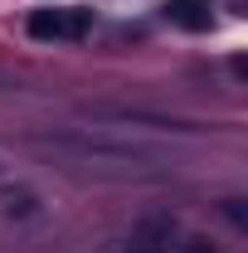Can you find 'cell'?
<instances>
[{
    "label": "cell",
    "mask_w": 248,
    "mask_h": 253,
    "mask_svg": "<svg viewBox=\"0 0 248 253\" xmlns=\"http://www.w3.org/2000/svg\"><path fill=\"white\" fill-rule=\"evenodd\" d=\"M44 146H54V151H73V156H88V161H117V166H146L156 161L146 146H136V141H117V136H88V131H54V136H39Z\"/></svg>",
    "instance_id": "cell-1"
},
{
    "label": "cell",
    "mask_w": 248,
    "mask_h": 253,
    "mask_svg": "<svg viewBox=\"0 0 248 253\" xmlns=\"http://www.w3.org/2000/svg\"><path fill=\"white\" fill-rule=\"evenodd\" d=\"M88 25H93V15L78 10V5H63V10H34V15H30V34H34V39H83Z\"/></svg>",
    "instance_id": "cell-2"
},
{
    "label": "cell",
    "mask_w": 248,
    "mask_h": 253,
    "mask_svg": "<svg viewBox=\"0 0 248 253\" xmlns=\"http://www.w3.org/2000/svg\"><path fill=\"white\" fill-rule=\"evenodd\" d=\"M165 20H170L175 30L205 34L214 25V10H209V0H170V5H165Z\"/></svg>",
    "instance_id": "cell-3"
},
{
    "label": "cell",
    "mask_w": 248,
    "mask_h": 253,
    "mask_svg": "<svg viewBox=\"0 0 248 253\" xmlns=\"http://www.w3.org/2000/svg\"><path fill=\"white\" fill-rule=\"evenodd\" d=\"M170 229H175V224L165 219V214L136 224L131 239H126V253H165V249H170Z\"/></svg>",
    "instance_id": "cell-4"
},
{
    "label": "cell",
    "mask_w": 248,
    "mask_h": 253,
    "mask_svg": "<svg viewBox=\"0 0 248 253\" xmlns=\"http://www.w3.org/2000/svg\"><path fill=\"white\" fill-rule=\"evenodd\" d=\"M180 253H219V249L209 244V239H185V244H180Z\"/></svg>",
    "instance_id": "cell-5"
},
{
    "label": "cell",
    "mask_w": 248,
    "mask_h": 253,
    "mask_svg": "<svg viewBox=\"0 0 248 253\" xmlns=\"http://www.w3.org/2000/svg\"><path fill=\"white\" fill-rule=\"evenodd\" d=\"M0 170H5V161H0Z\"/></svg>",
    "instance_id": "cell-6"
},
{
    "label": "cell",
    "mask_w": 248,
    "mask_h": 253,
    "mask_svg": "<svg viewBox=\"0 0 248 253\" xmlns=\"http://www.w3.org/2000/svg\"><path fill=\"white\" fill-rule=\"evenodd\" d=\"M0 83H5V73H0Z\"/></svg>",
    "instance_id": "cell-7"
}]
</instances>
